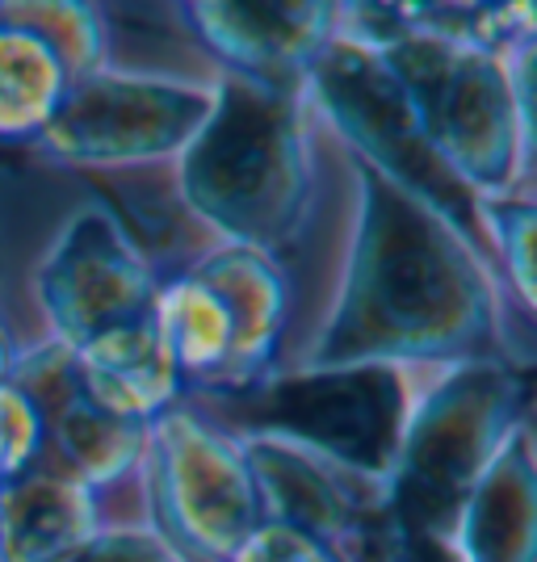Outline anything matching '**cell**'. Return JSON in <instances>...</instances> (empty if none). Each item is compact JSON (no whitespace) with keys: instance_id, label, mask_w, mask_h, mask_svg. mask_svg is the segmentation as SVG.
<instances>
[{"instance_id":"cell-18","label":"cell","mask_w":537,"mask_h":562,"mask_svg":"<svg viewBox=\"0 0 537 562\" xmlns=\"http://www.w3.org/2000/svg\"><path fill=\"white\" fill-rule=\"evenodd\" d=\"M71 562H193L156 525H118L89 541Z\"/></svg>"},{"instance_id":"cell-3","label":"cell","mask_w":537,"mask_h":562,"mask_svg":"<svg viewBox=\"0 0 537 562\" xmlns=\"http://www.w3.org/2000/svg\"><path fill=\"white\" fill-rule=\"evenodd\" d=\"M156 273L85 177L0 160V340L9 366L68 357L152 306Z\"/></svg>"},{"instance_id":"cell-5","label":"cell","mask_w":537,"mask_h":562,"mask_svg":"<svg viewBox=\"0 0 537 562\" xmlns=\"http://www.w3.org/2000/svg\"><path fill=\"white\" fill-rule=\"evenodd\" d=\"M529 420V374L495 361L441 366L407 420L391 474L395 520L407 541L433 546L441 538L467 492Z\"/></svg>"},{"instance_id":"cell-4","label":"cell","mask_w":537,"mask_h":562,"mask_svg":"<svg viewBox=\"0 0 537 562\" xmlns=\"http://www.w3.org/2000/svg\"><path fill=\"white\" fill-rule=\"evenodd\" d=\"M101 64L25 160L85 181L139 172L181 156L219 105L223 71L198 50L177 0L97 4Z\"/></svg>"},{"instance_id":"cell-13","label":"cell","mask_w":537,"mask_h":562,"mask_svg":"<svg viewBox=\"0 0 537 562\" xmlns=\"http://www.w3.org/2000/svg\"><path fill=\"white\" fill-rule=\"evenodd\" d=\"M68 370L85 398L97 403L105 416L143 428L186 398L172 357L147 311L89 336L80 349L68 352Z\"/></svg>"},{"instance_id":"cell-19","label":"cell","mask_w":537,"mask_h":562,"mask_svg":"<svg viewBox=\"0 0 537 562\" xmlns=\"http://www.w3.org/2000/svg\"><path fill=\"white\" fill-rule=\"evenodd\" d=\"M9 378H13V366H9V349L0 340V382H9Z\"/></svg>"},{"instance_id":"cell-17","label":"cell","mask_w":537,"mask_h":562,"mask_svg":"<svg viewBox=\"0 0 537 562\" xmlns=\"http://www.w3.org/2000/svg\"><path fill=\"white\" fill-rule=\"evenodd\" d=\"M43 458V420L34 398L9 378L0 382V492L25 479Z\"/></svg>"},{"instance_id":"cell-14","label":"cell","mask_w":537,"mask_h":562,"mask_svg":"<svg viewBox=\"0 0 537 562\" xmlns=\"http://www.w3.org/2000/svg\"><path fill=\"white\" fill-rule=\"evenodd\" d=\"M189 273H198L227 303L235 328L232 370H227V386L219 395L257 386L260 378L273 370L281 324H286V290H281L278 260L257 248H214L202 260H193Z\"/></svg>"},{"instance_id":"cell-9","label":"cell","mask_w":537,"mask_h":562,"mask_svg":"<svg viewBox=\"0 0 537 562\" xmlns=\"http://www.w3.org/2000/svg\"><path fill=\"white\" fill-rule=\"evenodd\" d=\"M239 441L257 474L265 520L294 525L332 550H353L399 525L391 483L370 470L269 432H244Z\"/></svg>"},{"instance_id":"cell-7","label":"cell","mask_w":537,"mask_h":562,"mask_svg":"<svg viewBox=\"0 0 537 562\" xmlns=\"http://www.w3.org/2000/svg\"><path fill=\"white\" fill-rule=\"evenodd\" d=\"M152 525L193 562H227L257 529V474L244 441L193 398L147 424Z\"/></svg>"},{"instance_id":"cell-10","label":"cell","mask_w":537,"mask_h":562,"mask_svg":"<svg viewBox=\"0 0 537 562\" xmlns=\"http://www.w3.org/2000/svg\"><path fill=\"white\" fill-rule=\"evenodd\" d=\"M13 382L34 398L43 420V458L38 470L64 474L93 492L126 504L152 520L147 499V428L105 416L85 398L68 370V357H51L13 370Z\"/></svg>"},{"instance_id":"cell-2","label":"cell","mask_w":537,"mask_h":562,"mask_svg":"<svg viewBox=\"0 0 537 562\" xmlns=\"http://www.w3.org/2000/svg\"><path fill=\"white\" fill-rule=\"evenodd\" d=\"M306 110L311 80L273 89L223 76L214 114L181 156L89 186L118 211L156 281L214 248L278 257L306 198Z\"/></svg>"},{"instance_id":"cell-11","label":"cell","mask_w":537,"mask_h":562,"mask_svg":"<svg viewBox=\"0 0 537 562\" xmlns=\"http://www.w3.org/2000/svg\"><path fill=\"white\" fill-rule=\"evenodd\" d=\"M181 4V0H177ZM181 22L223 76L290 89L315 76L336 43V4H219L186 0Z\"/></svg>"},{"instance_id":"cell-8","label":"cell","mask_w":537,"mask_h":562,"mask_svg":"<svg viewBox=\"0 0 537 562\" xmlns=\"http://www.w3.org/2000/svg\"><path fill=\"white\" fill-rule=\"evenodd\" d=\"M101 64L93 0H0V160H18Z\"/></svg>"},{"instance_id":"cell-12","label":"cell","mask_w":537,"mask_h":562,"mask_svg":"<svg viewBox=\"0 0 537 562\" xmlns=\"http://www.w3.org/2000/svg\"><path fill=\"white\" fill-rule=\"evenodd\" d=\"M118 525L152 520L85 483L34 467L0 492V562H71Z\"/></svg>"},{"instance_id":"cell-1","label":"cell","mask_w":537,"mask_h":562,"mask_svg":"<svg viewBox=\"0 0 537 562\" xmlns=\"http://www.w3.org/2000/svg\"><path fill=\"white\" fill-rule=\"evenodd\" d=\"M286 290L273 374L349 366H537V315L428 189L353 139L311 80L306 198L278 257Z\"/></svg>"},{"instance_id":"cell-15","label":"cell","mask_w":537,"mask_h":562,"mask_svg":"<svg viewBox=\"0 0 537 562\" xmlns=\"http://www.w3.org/2000/svg\"><path fill=\"white\" fill-rule=\"evenodd\" d=\"M147 315H152L164 349L172 357V370L181 378L186 398L219 395L227 386L235 352V328L227 303L198 273L186 269V273L156 281Z\"/></svg>"},{"instance_id":"cell-16","label":"cell","mask_w":537,"mask_h":562,"mask_svg":"<svg viewBox=\"0 0 537 562\" xmlns=\"http://www.w3.org/2000/svg\"><path fill=\"white\" fill-rule=\"evenodd\" d=\"M534 218L537 198H479L470 202V232L488 252L491 269L508 285L521 311L537 315L534 290Z\"/></svg>"},{"instance_id":"cell-6","label":"cell","mask_w":537,"mask_h":562,"mask_svg":"<svg viewBox=\"0 0 537 562\" xmlns=\"http://www.w3.org/2000/svg\"><path fill=\"white\" fill-rule=\"evenodd\" d=\"M441 366H349L273 374L235 395L193 398L235 437L269 432L391 483L407 420Z\"/></svg>"}]
</instances>
